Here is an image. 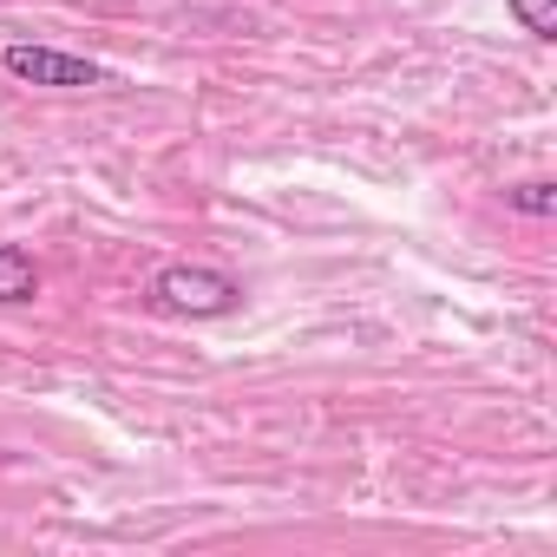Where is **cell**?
<instances>
[{"label":"cell","mask_w":557,"mask_h":557,"mask_svg":"<svg viewBox=\"0 0 557 557\" xmlns=\"http://www.w3.org/2000/svg\"><path fill=\"white\" fill-rule=\"evenodd\" d=\"M236 283L223 269H197V262H177V269H164L158 275V302L171 309V315H230L236 309Z\"/></svg>","instance_id":"1"},{"label":"cell","mask_w":557,"mask_h":557,"mask_svg":"<svg viewBox=\"0 0 557 557\" xmlns=\"http://www.w3.org/2000/svg\"><path fill=\"white\" fill-rule=\"evenodd\" d=\"M0 66L27 86H106V66H92L79 53H60V47H27V40H14L0 53Z\"/></svg>","instance_id":"2"},{"label":"cell","mask_w":557,"mask_h":557,"mask_svg":"<svg viewBox=\"0 0 557 557\" xmlns=\"http://www.w3.org/2000/svg\"><path fill=\"white\" fill-rule=\"evenodd\" d=\"M40 296V269L14 243H0V302H34Z\"/></svg>","instance_id":"3"},{"label":"cell","mask_w":557,"mask_h":557,"mask_svg":"<svg viewBox=\"0 0 557 557\" xmlns=\"http://www.w3.org/2000/svg\"><path fill=\"white\" fill-rule=\"evenodd\" d=\"M511 14L524 21V34H537V40H550L557 34V0H511Z\"/></svg>","instance_id":"4"},{"label":"cell","mask_w":557,"mask_h":557,"mask_svg":"<svg viewBox=\"0 0 557 557\" xmlns=\"http://www.w3.org/2000/svg\"><path fill=\"white\" fill-rule=\"evenodd\" d=\"M511 210H524V216H550L557 197H550V184H518V190H511Z\"/></svg>","instance_id":"5"}]
</instances>
